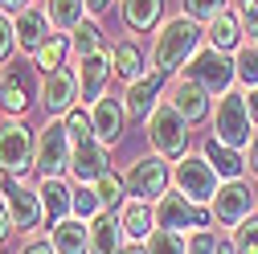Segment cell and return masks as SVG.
Listing matches in <instances>:
<instances>
[{
  "label": "cell",
  "instance_id": "40",
  "mask_svg": "<svg viewBox=\"0 0 258 254\" xmlns=\"http://www.w3.org/2000/svg\"><path fill=\"white\" fill-rule=\"evenodd\" d=\"M213 246H217L213 230H192V234H184V254H213Z\"/></svg>",
  "mask_w": 258,
  "mask_h": 254
},
{
  "label": "cell",
  "instance_id": "46",
  "mask_svg": "<svg viewBox=\"0 0 258 254\" xmlns=\"http://www.w3.org/2000/svg\"><path fill=\"white\" fill-rule=\"evenodd\" d=\"M29 5H33V0H0V9H5V13H21Z\"/></svg>",
  "mask_w": 258,
  "mask_h": 254
},
{
  "label": "cell",
  "instance_id": "18",
  "mask_svg": "<svg viewBox=\"0 0 258 254\" xmlns=\"http://www.w3.org/2000/svg\"><path fill=\"white\" fill-rule=\"evenodd\" d=\"M13 25H17V49L21 53H29V57H33L53 33H49V17H45V9H33V5H29V9H21L17 17H13Z\"/></svg>",
  "mask_w": 258,
  "mask_h": 254
},
{
  "label": "cell",
  "instance_id": "2",
  "mask_svg": "<svg viewBox=\"0 0 258 254\" xmlns=\"http://www.w3.org/2000/svg\"><path fill=\"white\" fill-rule=\"evenodd\" d=\"M254 132H258V123H254V115L246 107V90L217 94V103H213V140L246 152V144H250Z\"/></svg>",
  "mask_w": 258,
  "mask_h": 254
},
{
  "label": "cell",
  "instance_id": "32",
  "mask_svg": "<svg viewBox=\"0 0 258 254\" xmlns=\"http://www.w3.org/2000/svg\"><path fill=\"white\" fill-rule=\"evenodd\" d=\"M234 61H238V82H242V90L258 86V41H246V45L234 53Z\"/></svg>",
  "mask_w": 258,
  "mask_h": 254
},
{
  "label": "cell",
  "instance_id": "27",
  "mask_svg": "<svg viewBox=\"0 0 258 254\" xmlns=\"http://www.w3.org/2000/svg\"><path fill=\"white\" fill-rule=\"evenodd\" d=\"M123 25L132 29V33H148V29L160 25L164 17V0H123Z\"/></svg>",
  "mask_w": 258,
  "mask_h": 254
},
{
  "label": "cell",
  "instance_id": "1",
  "mask_svg": "<svg viewBox=\"0 0 258 254\" xmlns=\"http://www.w3.org/2000/svg\"><path fill=\"white\" fill-rule=\"evenodd\" d=\"M205 45V25L192 17H168L156 25V41H152V70L160 74H176L188 66V57Z\"/></svg>",
  "mask_w": 258,
  "mask_h": 254
},
{
  "label": "cell",
  "instance_id": "17",
  "mask_svg": "<svg viewBox=\"0 0 258 254\" xmlns=\"http://www.w3.org/2000/svg\"><path fill=\"white\" fill-rule=\"evenodd\" d=\"M168 74H160V70H148L144 78L136 82H127V94H123V107H127V119H148L160 103V86H164Z\"/></svg>",
  "mask_w": 258,
  "mask_h": 254
},
{
  "label": "cell",
  "instance_id": "13",
  "mask_svg": "<svg viewBox=\"0 0 258 254\" xmlns=\"http://www.w3.org/2000/svg\"><path fill=\"white\" fill-rule=\"evenodd\" d=\"M70 172L78 184H94L103 172H111V148L99 140V136H86L74 144V160H70Z\"/></svg>",
  "mask_w": 258,
  "mask_h": 254
},
{
  "label": "cell",
  "instance_id": "34",
  "mask_svg": "<svg viewBox=\"0 0 258 254\" xmlns=\"http://www.w3.org/2000/svg\"><path fill=\"white\" fill-rule=\"evenodd\" d=\"M99 213H103L99 188H94V184H78V188H74V217L90 221V217H99Z\"/></svg>",
  "mask_w": 258,
  "mask_h": 254
},
{
  "label": "cell",
  "instance_id": "37",
  "mask_svg": "<svg viewBox=\"0 0 258 254\" xmlns=\"http://www.w3.org/2000/svg\"><path fill=\"white\" fill-rule=\"evenodd\" d=\"M66 132H70V140H74V144H78V140H86V136H94V123H90V111L74 107V111L66 115Z\"/></svg>",
  "mask_w": 258,
  "mask_h": 254
},
{
  "label": "cell",
  "instance_id": "10",
  "mask_svg": "<svg viewBox=\"0 0 258 254\" xmlns=\"http://www.w3.org/2000/svg\"><path fill=\"white\" fill-rule=\"evenodd\" d=\"M168 180H172V168L164 164V156H140V160L127 168V193L140 197V201H160L168 193Z\"/></svg>",
  "mask_w": 258,
  "mask_h": 254
},
{
  "label": "cell",
  "instance_id": "5",
  "mask_svg": "<svg viewBox=\"0 0 258 254\" xmlns=\"http://www.w3.org/2000/svg\"><path fill=\"white\" fill-rule=\"evenodd\" d=\"M144 123H148V140L160 156H184L188 152V119L172 107V99H160Z\"/></svg>",
  "mask_w": 258,
  "mask_h": 254
},
{
  "label": "cell",
  "instance_id": "4",
  "mask_svg": "<svg viewBox=\"0 0 258 254\" xmlns=\"http://www.w3.org/2000/svg\"><path fill=\"white\" fill-rule=\"evenodd\" d=\"M37 168V132H29L21 119L0 123V172L5 176H25Z\"/></svg>",
  "mask_w": 258,
  "mask_h": 254
},
{
  "label": "cell",
  "instance_id": "48",
  "mask_svg": "<svg viewBox=\"0 0 258 254\" xmlns=\"http://www.w3.org/2000/svg\"><path fill=\"white\" fill-rule=\"evenodd\" d=\"M119 254H148V242H127Z\"/></svg>",
  "mask_w": 258,
  "mask_h": 254
},
{
  "label": "cell",
  "instance_id": "44",
  "mask_svg": "<svg viewBox=\"0 0 258 254\" xmlns=\"http://www.w3.org/2000/svg\"><path fill=\"white\" fill-rule=\"evenodd\" d=\"M82 5H86V17H103L111 9V0H82Z\"/></svg>",
  "mask_w": 258,
  "mask_h": 254
},
{
  "label": "cell",
  "instance_id": "24",
  "mask_svg": "<svg viewBox=\"0 0 258 254\" xmlns=\"http://www.w3.org/2000/svg\"><path fill=\"white\" fill-rule=\"evenodd\" d=\"M29 103H33V90H29V74H25V66L0 78V111H5L9 119H21V115L29 111Z\"/></svg>",
  "mask_w": 258,
  "mask_h": 254
},
{
  "label": "cell",
  "instance_id": "8",
  "mask_svg": "<svg viewBox=\"0 0 258 254\" xmlns=\"http://www.w3.org/2000/svg\"><path fill=\"white\" fill-rule=\"evenodd\" d=\"M70 160H74V140L66 132V119H45V127L37 132V172L61 176L70 172Z\"/></svg>",
  "mask_w": 258,
  "mask_h": 254
},
{
  "label": "cell",
  "instance_id": "35",
  "mask_svg": "<svg viewBox=\"0 0 258 254\" xmlns=\"http://www.w3.org/2000/svg\"><path fill=\"white\" fill-rule=\"evenodd\" d=\"M184 5V17H192V21H201V25H209L221 9H230L225 0H180Z\"/></svg>",
  "mask_w": 258,
  "mask_h": 254
},
{
  "label": "cell",
  "instance_id": "16",
  "mask_svg": "<svg viewBox=\"0 0 258 254\" xmlns=\"http://www.w3.org/2000/svg\"><path fill=\"white\" fill-rule=\"evenodd\" d=\"M90 123H94V136H99L107 148H115L123 140V123H127V107L115 94H103L99 103H90Z\"/></svg>",
  "mask_w": 258,
  "mask_h": 254
},
{
  "label": "cell",
  "instance_id": "49",
  "mask_svg": "<svg viewBox=\"0 0 258 254\" xmlns=\"http://www.w3.org/2000/svg\"><path fill=\"white\" fill-rule=\"evenodd\" d=\"M0 78H5V74H0Z\"/></svg>",
  "mask_w": 258,
  "mask_h": 254
},
{
  "label": "cell",
  "instance_id": "39",
  "mask_svg": "<svg viewBox=\"0 0 258 254\" xmlns=\"http://www.w3.org/2000/svg\"><path fill=\"white\" fill-rule=\"evenodd\" d=\"M238 17H242L246 41H258V0H238Z\"/></svg>",
  "mask_w": 258,
  "mask_h": 254
},
{
  "label": "cell",
  "instance_id": "11",
  "mask_svg": "<svg viewBox=\"0 0 258 254\" xmlns=\"http://www.w3.org/2000/svg\"><path fill=\"white\" fill-rule=\"evenodd\" d=\"M209 209H213V221H217V226L238 230L242 221L254 213V193H250V184H246V180H221L217 193H213V201H209Z\"/></svg>",
  "mask_w": 258,
  "mask_h": 254
},
{
  "label": "cell",
  "instance_id": "22",
  "mask_svg": "<svg viewBox=\"0 0 258 254\" xmlns=\"http://www.w3.org/2000/svg\"><path fill=\"white\" fill-rule=\"evenodd\" d=\"M123 246H127V234L115 209H103L99 217H90V254H119Z\"/></svg>",
  "mask_w": 258,
  "mask_h": 254
},
{
  "label": "cell",
  "instance_id": "33",
  "mask_svg": "<svg viewBox=\"0 0 258 254\" xmlns=\"http://www.w3.org/2000/svg\"><path fill=\"white\" fill-rule=\"evenodd\" d=\"M148 254H184V234L156 226V230L148 234Z\"/></svg>",
  "mask_w": 258,
  "mask_h": 254
},
{
  "label": "cell",
  "instance_id": "14",
  "mask_svg": "<svg viewBox=\"0 0 258 254\" xmlns=\"http://www.w3.org/2000/svg\"><path fill=\"white\" fill-rule=\"evenodd\" d=\"M74 70H78V94H82V103H99L103 90H107V82H111V74H115V66H111V49L90 53V57H78Z\"/></svg>",
  "mask_w": 258,
  "mask_h": 254
},
{
  "label": "cell",
  "instance_id": "7",
  "mask_svg": "<svg viewBox=\"0 0 258 254\" xmlns=\"http://www.w3.org/2000/svg\"><path fill=\"white\" fill-rule=\"evenodd\" d=\"M156 226L160 230H176V234L209 230L213 226V209L209 205H192L180 188H172V193H164L156 201Z\"/></svg>",
  "mask_w": 258,
  "mask_h": 254
},
{
  "label": "cell",
  "instance_id": "12",
  "mask_svg": "<svg viewBox=\"0 0 258 254\" xmlns=\"http://www.w3.org/2000/svg\"><path fill=\"white\" fill-rule=\"evenodd\" d=\"M0 197H5L13 221H17V230H37L41 221H45V209H41V193L37 188H29L21 176H5L0 180Z\"/></svg>",
  "mask_w": 258,
  "mask_h": 254
},
{
  "label": "cell",
  "instance_id": "15",
  "mask_svg": "<svg viewBox=\"0 0 258 254\" xmlns=\"http://www.w3.org/2000/svg\"><path fill=\"white\" fill-rule=\"evenodd\" d=\"M213 99V90L205 86V82H197V78H188V74H180L176 78V86H172V107L188 119V123H205L209 119V103Z\"/></svg>",
  "mask_w": 258,
  "mask_h": 254
},
{
  "label": "cell",
  "instance_id": "30",
  "mask_svg": "<svg viewBox=\"0 0 258 254\" xmlns=\"http://www.w3.org/2000/svg\"><path fill=\"white\" fill-rule=\"evenodd\" d=\"M70 45H74V61L90 57V53H103V25H99V17H86L70 33Z\"/></svg>",
  "mask_w": 258,
  "mask_h": 254
},
{
  "label": "cell",
  "instance_id": "42",
  "mask_svg": "<svg viewBox=\"0 0 258 254\" xmlns=\"http://www.w3.org/2000/svg\"><path fill=\"white\" fill-rule=\"evenodd\" d=\"M21 254H57V250H53V242H45V238H29V242L21 246Z\"/></svg>",
  "mask_w": 258,
  "mask_h": 254
},
{
  "label": "cell",
  "instance_id": "47",
  "mask_svg": "<svg viewBox=\"0 0 258 254\" xmlns=\"http://www.w3.org/2000/svg\"><path fill=\"white\" fill-rule=\"evenodd\" d=\"M246 107H250V115H254V123H258V86L246 90Z\"/></svg>",
  "mask_w": 258,
  "mask_h": 254
},
{
  "label": "cell",
  "instance_id": "41",
  "mask_svg": "<svg viewBox=\"0 0 258 254\" xmlns=\"http://www.w3.org/2000/svg\"><path fill=\"white\" fill-rule=\"evenodd\" d=\"M13 230H17V221H13V213H9V205H5V197H0V250L9 246V238H13Z\"/></svg>",
  "mask_w": 258,
  "mask_h": 254
},
{
  "label": "cell",
  "instance_id": "43",
  "mask_svg": "<svg viewBox=\"0 0 258 254\" xmlns=\"http://www.w3.org/2000/svg\"><path fill=\"white\" fill-rule=\"evenodd\" d=\"M246 164H250V172L258 176V132L250 136V144H246Z\"/></svg>",
  "mask_w": 258,
  "mask_h": 254
},
{
  "label": "cell",
  "instance_id": "20",
  "mask_svg": "<svg viewBox=\"0 0 258 254\" xmlns=\"http://www.w3.org/2000/svg\"><path fill=\"white\" fill-rule=\"evenodd\" d=\"M205 41L217 45V49H225V53H238V49L246 45V33H242V17H238V9H221V13L205 25Z\"/></svg>",
  "mask_w": 258,
  "mask_h": 254
},
{
  "label": "cell",
  "instance_id": "25",
  "mask_svg": "<svg viewBox=\"0 0 258 254\" xmlns=\"http://www.w3.org/2000/svg\"><path fill=\"white\" fill-rule=\"evenodd\" d=\"M205 156H209V164H213V172L221 180H242V172H246V152L242 148H230V144H221V140L209 136Z\"/></svg>",
  "mask_w": 258,
  "mask_h": 254
},
{
  "label": "cell",
  "instance_id": "3",
  "mask_svg": "<svg viewBox=\"0 0 258 254\" xmlns=\"http://www.w3.org/2000/svg\"><path fill=\"white\" fill-rule=\"evenodd\" d=\"M172 184L192 205H209L213 193H217V184H221V176L213 172L205 152H184V156H176V164H172Z\"/></svg>",
  "mask_w": 258,
  "mask_h": 254
},
{
  "label": "cell",
  "instance_id": "26",
  "mask_svg": "<svg viewBox=\"0 0 258 254\" xmlns=\"http://www.w3.org/2000/svg\"><path fill=\"white\" fill-rule=\"evenodd\" d=\"M111 66H115L119 78L136 82V78L148 74V57H144V49H140L132 37H127V41H115V45H111Z\"/></svg>",
  "mask_w": 258,
  "mask_h": 254
},
{
  "label": "cell",
  "instance_id": "6",
  "mask_svg": "<svg viewBox=\"0 0 258 254\" xmlns=\"http://www.w3.org/2000/svg\"><path fill=\"white\" fill-rule=\"evenodd\" d=\"M180 74L205 82L213 94H225V90H234V82H238V61H234V53H225V49H217V45L205 41L197 53L188 57V66Z\"/></svg>",
  "mask_w": 258,
  "mask_h": 254
},
{
  "label": "cell",
  "instance_id": "31",
  "mask_svg": "<svg viewBox=\"0 0 258 254\" xmlns=\"http://www.w3.org/2000/svg\"><path fill=\"white\" fill-rule=\"evenodd\" d=\"M94 188H99V201H103V209H119L127 197V176H119V172H103L99 180H94Z\"/></svg>",
  "mask_w": 258,
  "mask_h": 254
},
{
  "label": "cell",
  "instance_id": "38",
  "mask_svg": "<svg viewBox=\"0 0 258 254\" xmlns=\"http://www.w3.org/2000/svg\"><path fill=\"white\" fill-rule=\"evenodd\" d=\"M17 49V25H13V13L0 9V61H9Z\"/></svg>",
  "mask_w": 258,
  "mask_h": 254
},
{
  "label": "cell",
  "instance_id": "36",
  "mask_svg": "<svg viewBox=\"0 0 258 254\" xmlns=\"http://www.w3.org/2000/svg\"><path fill=\"white\" fill-rule=\"evenodd\" d=\"M234 246H238V254H258V217L254 213L234 230Z\"/></svg>",
  "mask_w": 258,
  "mask_h": 254
},
{
  "label": "cell",
  "instance_id": "21",
  "mask_svg": "<svg viewBox=\"0 0 258 254\" xmlns=\"http://www.w3.org/2000/svg\"><path fill=\"white\" fill-rule=\"evenodd\" d=\"M119 226H123L127 242H148V234L156 230V205L140 201V197H127L119 205Z\"/></svg>",
  "mask_w": 258,
  "mask_h": 254
},
{
  "label": "cell",
  "instance_id": "19",
  "mask_svg": "<svg viewBox=\"0 0 258 254\" xmlns=\"http://www.w3.org/2000/svg\"><path fill=\"white\" fill-rule=\"evenodd\" d=\"M49 242H53L57 254H90V221H82L74 213L53 221L49 226Z\"/></svg>",
  "mask_w": 258,
  "mask_h": 254
},
{
  "label": "cell",
  "instance_id": "23",
  "mask_svg": "<svg viewBox=\"0 0 258 254\" xmlns=\"http://www.w3.org/2000/svg\"><path fill=\"white\" fill-rule=\"evenodd\" d=\"M37 193H41V209H45V221H49V226L74 213V188L61 180V176H41V180H37Z\"/></svg>",
  "mask_w": 258,
  "mask_h": 254
},
{
  "label": "cell",
  "instance_id": "45",
  "mask_svg": "<svg viewBox=\"0 0 258 254\" xmlns=\"http://www.w3.org/2000/svg\"><path fill=\"white\" fill-rule=\"evenodd\" d=\"M213 254H238V246H234V238H217V246H213Z\"/></svg>",
  "mask_w": 258,
  "mask_h": 254
},
{
  "label": "cell",
  "instance_id": "28",
  "mask_svg": "<svg viewBox=\"0 0 258 254\" xmlns=\"http://www.w3.org/2000/svg\"><path fill=\"white\" fill-rule=\"evenodd\" d=\"M45 17L57 33H74V29L86 21V5L82 0H45Z\"/></svg>",
  "mask_w": 258,
  "mask_h": 254
},
{
  "label": "cell",
  "instance_id": "29",
  "mask_svg": "<svg viewBox=\"0 0 258 254\" xmlns=\"http://www.w3.org/2000/svg\"><path fill=\"white\" fill-rule=\"evenodd\" d=\"M74 53V45H70V33H53L37 53H33V66L41 70V74H49V70H57V66H66V57Z\"/></svg>",
  "mask_w": 258,
  "mask_h": 254
},
{
  "label": "cell",
  "instance_id": "9",
  "mask_svg": "<svg viewBox=\"0 0 258 254\" xmlns=\"http://www.w3.org/2000/svg\"><path fill=\"white\" fill-rule=\"evenodd\" d=\"M78 103H82V94H78V70L74 66H57V70L41 74V107H45V119H66Z\"/></svg>",
  "mask_w": 258,
  "mask_h": 254
}]
</instances>
